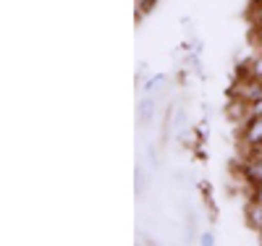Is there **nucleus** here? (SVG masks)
Instances as JSON below:
<instances>
[{
  "label": "nucleus",
  "mask_w": 262,
  "mask_h": 246,
  "mask_svg": "<svg viewBox=\"0 0 262 246\" xmlns=\"http://www.w3.org/2000/svg\"><path fill=\"white\" fill-rule=\"evenodd\" d=\"M242 139L247 147H254V144H262V118H252L247 116V123H244V133Z\"/></svg>",
  "instance_id": "nucleus-1"
},
{
  "label": "nucleus",
  "mask_w": 262,
  "mask_h": 246,
  "mask_svg": "<svg viewBox=\"0 0 262 246\" xmlns=\"http://www.w3.org/2000/svg\"><path fill=\"white\" fill-rule=\"evenodd\" d=\"M259 236H262V228H259Z\"/></svg>",
  "instance_id": "nucleus-7"
},
{
  "label": "nucleus",
  "mask_w": 262,
  "mask_h": 246,
  "mask_svg": "<svg viewBox=\"0 0 262 246\" xmlns=\"http://www.w3.org/2000/svg\"><path fill=\"white\" fill-rule=\"evenodd\" d=\"M262 27V6H254V29Z\"/></svg>",
  "instance_id": "nucleus-4"
},
{
  "label": "nucleus",
  "mask_w": 262,
  "mask_h": 246,
  "mask_svg": "<svg viewBox=\"0 0 262 246\" xmlns=\"http://www.w3.org/2000/svg\"><path fill=\"white\" fill-rule=\"evenodd\" d=\"M137 113H139V123H149L152 116L158 113L155 97H152V95H142V100H139V105H137Z\"/></svg>",
  "instance_id": "nucleus-2"
},
{
  "label": "nucleus",
  "mask_w": 262,
  "mask_h": 246,
  "mask_svg": "<svg viewBox=\"0 0 262 246\" xmlns=\"http://www.w3.org/2000/svg\"><path fill=\"white\" fill-rule=\"evenodd\" d=\"M252 6H262V0H252Z\"/></svg>",
  "instance_id": "nucleus-6"
},
{
  "label": "nucleus",
  "mask_w": 262,
  "mask_h": 246,
  "mask_svg": "<svg viewBox=\"0 0 262 246\" xmlns=\"http://www.w3.org/2000/svg\"><path fill=\"white\" fill-rule=\"evenodd\" d=\"M247 217H249V226L254 231L262 228V205L257 202V199H252V202L247 205Z\"/></svg>",
  "instance_id": "nucleus-3"
},
{
  "label": "nucleus",
  "mask_w": 262,
  "mask_h": 246,
  "mask_svg": "<svg viewBox=\"0 0 262 246\" xmlns=\"http://www.w3.org/2000/svg\"><path fill=\"white\" fill-rule=\"evenodd\" d=\"M212 241H215V238H212V236H210V233H205V236H202V243H207V246H210V243H212Z\"/></svg>",
  "instance_id": "nucleus-5"
}]
</instances>
